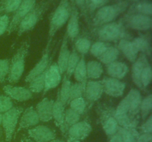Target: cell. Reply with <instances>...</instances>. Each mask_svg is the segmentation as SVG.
<instances>
[{
  "label": "cell",
  "instance_id": "cell-1",
  "mask_svg": "<svg viewBox=\"0 0 152 142\" xmlns=\"http://www.w3.org/2000/svg\"><path fill=\"white\" fill-rule=\"evenodd\" d=\"M129 6V1H121L111 5H105L98 9L92 17L91 25L94 28L114 22L124 13Z\"/></svg>",
  "mask_w": 152,
  "mask_h": 142
},
{
  "label": "cell",
  "instance_id": "cell-2",
  "mask_svg": "<svg viewBox=\"0 0 152 142\" xmlns=\"http://www.w3.org/2000/svg\"><path fill=\"white\" fill-rule=\"evenodd\" d=\"M29 41H24L12 57L7 77L8 81L11 84L18 82L20 80L25 70V60L29 53Z\"/></svg>",
  "mask_w": 152,
  "mask_h": 142
},
{
  "label": "cell",
  "instance_id": "cell-3",
  "mask_svg": "<svg viewBox=\"0 0 152 142\" xmlns=\"http://www.w3.org/2000/svg\"><path fill=\"white\" fill-rule=\"evenodd\" d=\"M71 14V4L69 0H60L59 4L50 16L49 22L48 39L47 45L50 46L56 33L68 22Z\"/></svg>",
  "mask_w": 152,
  "mask_h": 142
},
{
  "label": "cell",
  "instance_id": "cell-4",
  "mask_svg": "<svg viewBox=\"0 0 152 142\" xmlns=\"http://www.w3.org/2000/svg\"><path fill=\"white\" fill-rule=\"evenodd\" d=\"M95 30L98 39L107 43L120 41L123 38H127L129 36L123 19L102 25Z\"/></svg>",
  "mask_w": 152,
  "mask_h": 142
},
{
  "label": "cell",
  "instance_id": "cell-5",
  "mask_svg": "<svg viewBox=\"0 0 152 142\" xmlns=\"http://www.w3.org/2000/svg\"><path fill=\"white\" fill-rule=\"evenodd\" d=\"M49 7V1L42 0L36 4L34 8L24 17L17 27V35L20 36L25 33L31 30L36 27L38 22L42 19L43 15Z\"/></svg>",
  "mask_w": 152,
  "mask_h": 142
},
{
  "label": "cell",
  "instance_id": "cell-6",
  "mask_svg": "<svg viewBox=\"0 0 152 142\" xmlns=\"http://www.w3.org/2000/svg\"><path fill=\"white\" fill-rule=\"evenodd\" d=\"M141 101L142 96L139 90L132 89L127 96L119 103L114 112L116 113L126 114L132 118H137L136 115L140 112Z\"/></svg>",
  "mask_w": 152,
  "mask_h": 142
},
{
  "label": "cell",
  "instance_id": "cell-7",
  "mask_svg": "<svg viewBox=\"0 0 152 142\" xmlns=\"http://www.w3.org/2000/svg\"><path fill=\"white\" fill-rule=\"evenodd\" d=\"M23 109L19 106H13L7 112L2 114L1 124L5 135V141L7 142L11 141L12 138L16 130Z\"/></svg>",
  "mask_w": 152,
  "mask_h": 142
},
{
  "label": "cell",
  "instance_id": "cell-8",
  "mask_svg": "<svg viewBox=\"0 0 152 142\" xmlns=\"http://www.w3.org/2000/svg\"><path fill=\"white\" fill-rule=\"evenodd\" d=\"M129 28L139 31H148L151 28V16L138 13L126 14L123 19Z\"/></svg>",
  "mask_w": 152,
  "mask_h": 142
},
{
  "label": "cell",
  "instance_id": "cell-9",
  "mask_svg": "<svg viewBox=\"0 0 152 142\" xmlns=\"http://www.w3.org/2000/svg\"><path fill=\"white\" fill-rule=\"evenodd\" d=\"M112 108L101 107L99 109V120L104 132L108 136H111L117 133L120 126L117 124L112 113Z\"/></svg>",
  "mask_w": 152,
  "mask_h": 142
},
{
  "label": "cell",
  "instance_id": "cell-10",
  "mask_svg": "<svg viewBox=\"0 0 152 142\" xmlns=\"http://www.w3.org/2000/svg\"><path fill=\"white\" fill-rule=\"evenodd\" d=\"M36 4H37V0H24L22 1V4L14 11V15L10 22L7 28V33H12L13 31L17 29V27L19 26L21 21L34 8Z\"/></svg>",
  "mask_w": 152,
  "mask_h": 142
},
{
  "label": "cell",
  "instance_id": "cell-11",
  "mask_svg": "<svg viewBox=\"0 0 152 142\" xmlns=\"http://www.w3.org/2000/svg\"><path fill=\"white\" fill-rule=\"evenodd\" d=\"M91 130V125L87 121H78L67 130L68 141L84 140L90 135Z\"/></svg>",
  "mask_w": 152,
  "mask_h": 142
},
{
  "label": "cell",
  "instance_id": "cell-12",
  "mask_svg": "<svg viewBox=\"0 0 152 142\" xmlns=\"http://www.w3.org/2000/svg\"><path fill=\"white\" fill-rule=\"evenodd\" d=\"M71 4V14L67 22L66 33L68 38L75 39L80 33V13L79 10L72 0H70Z\"/></svg>",
  "mask_w": 152,
  "mask_h": 142
},
{
  "label": "cell",
  "instance_id": "cell-13",
  "mask_svg": "<svg viewBox=\"0 0 152 142\" xmlns=\"http://www.w3.org/2000/svg\"><path fill=\"white\" fill-rule=\"evenodd\" d=\"M28 135L34 142H49L56 138V133L47 126L39 125L28 130Z\"/></svg>",
  "mask_w": 152,
  "mask_h": 142
},
{
  "label": "cell",
  "instance_id": "cell-14",
  "mask_svg": "<svg viewBox=\"0 0 152 142\" xmlns=\"http://www.w3.org/2000/svg\"><path fill=\"white\" fill-rule=\"evenodd\" d=\"M103 87V93L111 97H120L124 93L126 89V84L117 78L107 77L101 81Z\"/></svg>",
  "mask_w": 152,
  "mask_h": 142
},
{
  "label": "cell",
  "instance_id": "cell-15",
  "mask_svg": "<svg viewBox=\"0 0 152 142\" xmlns=\"http://www.w3.org/2000/svg\"><path fill=\"white\" fill-rule=\"evenodd\" d=\"M102 93L103 87L101 81H90L86 82L84 93L86 105H88L89 107H91L95 101L100 99Z\"/></svg>",
  "mask_w": 152,
  "mask_h": 142
},
{
  "label": "cell",
  "instance_id": "cell-16",
  "mask_svg": "<svg viewBox=\"0 0 152 142\" xmlns=\"http://www.w3.org/2000/svg\"><path fill=\"white\" fill-rule=\"evenodd\" d=\"M62 79V74L58 68L56 63L50 64L47 69L45 78V87L43 94H45L49 90L57 87Z\"/></svg>",
  "mask_w": 152,
  "mask_h": 142
},
{
  "label": "cell",
  "instance_id": "cell-17",
  "mask_svg": "<svg viewBox=\"0 0 152 142\" xmlns=\"http://www.w3.org/2000/svg\"><path fill=\"white\" fill-rule=\"evenodd\" d=\"M49 47H50V46H46V48L45 49L40 60L36 64L34 67L30 71L28 75L25 78V81L26 82H30L31 80L34 79L37 75H40L43 72H45L50 66L51 62H50V56H49Z\"/></svg>",
  "mask_w": 152,
  "mask_h": 142
},
{
  "label": "cell",
  "instance_id": "cell-18",
  "mask_svg": "<svg viewBox=\"0 0 152 142\" xmlns=\"http://www.w3.org/2000/svg\"><path fill=\"white\" fill-rule=\"evenodd\" d=\"M3 91L10 99L18 101H25L32 98V93L28 88L23 87H14L12 85H5Z\"/></svg>",
  "mask_w": 152,
  "mask_h": 142
},
{
  "label": "cell",
  "instance_id": "cell-19",
  "mask_svg": "<svg viewBox=\"0 0 152 142\" xmlns=\"http://www.w3.org/2000/svg\"><path fill=\"white\" fill-rule=\"evenodd\" d=\"M39 122L38 114L33 106H29L22 112L19 123V128L17 132H19L22 129L29 128L31 127H34Z\"/></svg>",
  "mask_w": 152,
  "mask_h": 142
},
{
  "label": "cell",
  "instance_id": "cell-20",
  "mask_svg": "<svg viewBox=\"0 0 152 142\" xmlns=\"http://www.w3.org/2000/svg\"><path fill=\"white\" fill-rule=\"evenodd\" d=\"M54 101L48 98L43 99L39 103L37 104L36 111L38 114L39 121L48 122L53 119V106Z\"/></svg>",
  "mask_w": 152,
  "mask_h": 142
},
{
  "label": "cell",
  "instance_id": "cell-21",
  "mask_svg": "<svg viewBox=\"0 0 152 142\" xmlns=\"http://www.w3.org/2000/svg\"><path fill=\"white\" fill-rule=\"evenodd\" d=\"M148 61L147 56L143 53H141L139 57L136 59L132 65V78L133 82L136 84L138 88L142 90V86L140 81V75L142 70L146 65L148 64Z\"/></svg>",
  "mask_w": 152,
  "mask_h": 142
},
{
  "label": "cell",
  "instance_id": "cell-22",
  "mask_svg": "<svg viewBox=\"0 0 152 142\" xmlns=\"http://www.w3.org/2000/svg\"><path fill=\"white\" fill-rule=\"evenodd\" d=\"M65 106L61 102L59 96H57L56 100L53 102V119L54 120L56 127L61 130L62 134L65 135V132L64 130V117H65Z\"/></svg>",
  "mask_w": 152,
  "mask_h": 142
},
{
  "label": "cell",
  "instance_id": "cell-23",
  "mask_svg": "<svg viewBox=\"0 0 152 142\" xmlns=\"http://www.w3.org/2000/svg\"><path fill=\"white\" fill-rule=\"evenodd\" d=\"M68 38L66 34H65L62 39V44H61L60 50H59V57H58V62L56 63L58 68L60 71L61 74H63L66 72L67 64H68V61L69 59L70 53L71 51L68 48Z\"/></svg>",
  "mask_w": 152,
  "mask_h": 142
},
{
  "label": "cell",
  "instance_id": "cell-24",
  "mask_svg": "<svg viewBox=\"0 0 152 142\" xmlns=\"http://www.w3.org/2000/svg\"><path fill=\"white\" fill-rule=\"evenodd\" d=\"M117 49L121 50L126 59L132 63H134L137 59V54L139 51L132 41H129L127 38H123L119 41Z\"/></svg>",
  "mask_w": 152,
  "mask_h": 142
},
{
  "label": "cell",
  "instance_id": "cell-25",
  "mask_svg": "<svg viewBox=\"0 0 152 142\" xmlns=\"http://www.w3.org/2000/svg\"><path fill=\"white\" fill-rule=\"evenodd\" d=\"M107 72L110 77L117 79H123L129 72V67L124 62H116L107 65Z\"/></svg>",
  "mask_w": 152,
  "mask_h": 142
},
{
  "label": "cell",
  "instance_id": "cell-26",
  "mask_svg": "<svg viewBox=\"0 0 152 142\" xmlns=\"http://www.w3.org/2000/svg\"><path fill=\"white\" fill-rule=\"evenodd\" d=\"M132 13H138V14H142L145 15V16H151V2L150 1H147V0L135 2L134 4L130 6L126 14H132Z\"/></svg>",
  "mask_w": 152,
  "mask_h": 142
},
{
  "label": "cell",
  "instance_id": "cell-27",
  "mask_svg": "<svg viewBox=\"0 0 152 142\" xmlns=\"http://www.w3.org/2000/svg\"><path fill=\"white\" fill-rule=\"evenodd\" d=\"M132 42L137 47L138 51L141 52L145 56H150L151 53V47L150 44V39L146 35H141L133 39Z\"/></svg>",
  "mask_w": 152,
  "mask_h": 142
},
{
  "label": "cell",
  "instance_id": "cell-28",
  "mask_svg": "<svg viewBox=\"0 0 152 142\" xmlns=\"http://www.w3.org/2000/svg\"><path fill=\"white\" fill-rule=\"evenodd\" d=\"M87 78L96 79L101 77L103 73V67L102 64L97 61H89L86 64Z\"/></svg>",
  "mask_w": 152,
  "mask_h": 142
},
{
  "label": "cell",
  "instance_id": "cell-29",
  "mask_svg": "<svg viewBox=\"0 0 152 142\" xmlns=\"http://www.w3.org/2000/svg\"><path fill=\"white\" fill-rule=\"evenodd\" d=\"M71 82L70 80V77L67 76L66 75H64L63 81H62V87H61L60 90L58 93L57 96H59L61 102L64 105L68 104L70 97V91H71Z\"/></svg>",
  "mask_w": 152,
  "mask_h": 142
},
{
  "label": "cell",
  "instance_id": "cell-30",
  "mask_svg": "<svg viewBox=\"0 0 152 142\" xmlns=\"http://www.w3.org/2000/svg\"><path fill=\"white\" fill-rule=\"evenodd\" d=\"M119 54H120L119 50L117 47L109 46L105 50V52L99 57H98L97 59H99V62L103 63L104 64L108 65L109 64L116 62L117 59H118Z\"/></svg>",
  "mask_w": 152,
  "mask_h": 142
},
{
  "label": "cell",
  "instance_id": "cell-31",
  "mask_svg": "<svg viewBox=\"0 0 152 142\" xmlns=\"http://www.w3.org/2000/svg\"><path fill=\"white\" fill-rule=\"evenodd\" d=\"M73 74H74V79L77 82H86V81H87L86 62L83 56L79 61Z\"/></svg>",
  "mask_w": 152,
  "mask_h": 142
},
{
  "label": "cell",
  "instance_id": "cell-32",
  "mask_svg": "<svg viewBox=\"0 0 152 142\" xmlns=\"http://www.w3.org/2000/svg\"><path fill=\"white\" fill-rule=\"evenodd\" d=\"M81 115L76 112L71 108H68L65 111V117H64V130H65V134L67 130L70 128L72 125L75 124L78 121H80Z\"/></svg>",
  "mask_w": 152,
  "mask_h": 142
},
{
  "label": "cell",
  "instance_id": "cell-33",
  "mask_svg": "<svg viewBox=\"0 0 152 142\" xmlns=\"http://www.w3.org/2000/svg\"><path fill=\"white\" fill-rule=\"evenodd\" d=\"M117 132L121 135L123 142H136L138 136L140 135L137 129L123 128L120 127Z\"/></svg>",
  "mask_w": 152,
  "mask_h": 142
},
{
  "label": "cell",
  "instance_id": "cell-34",
  "mask_svg": "<svg viewBox=\"0 0 152 142\" xmlns=\"http://www.w3.org/2000/svg\"><path fill=\"white\" fill-rule=\"evenodd\" d=\"M46 70L43 72L42 73L40 74V75H37V77H35L34 79H32L29 82L30 84L28 89L32 93H38L43 91L45 87V78Z\"/></svg>",
  "mask_w": 152,
  "mask_h": 142
},
{
  "label": "cell",
  "instance_id": "cell-35",
  "mask_svg": "<svg viewBox=\"0 0 152 142\" xmlns=\"http://www.w3.org/2000/svg\"><path fill=\"white\" fill-rule=\"evenodd\" d=\"M24 0H1L0 3V13H14Z\"/></svg>",
  "mask_w": 152,
  "mask_h": 142
},
{
  "label": "cell",
  "instance_id": "cell-36",
  "mask_svg": "<svg viewBox=\"0 0 152 142\" xmlns=\"http://www.w3.org/2000/svg\"><path fill=\"white\" fill-rule=\"evenodd\" d=\"M80 57L79 53H77L75 48L73 49L72 52L70 53L69 59L68 61V64H67V69H66V74L65 75L68 77H71V75L74 73V71L75 70L76 67H77V64H78L79 61H80Z\"/></svg>",
  "mask_w": 152,
  "mask_h": 142
},
{
  "label": "cell",
  "instance_id": "cell-37",
  "mask_svg": "<svg viewBox=\"0 0 152 142\" xmlns=\"http://www.w3.org/2000/svg\"><path fill=\"white\" fill-rule=\"evenodd\" d=\"M86 82H77L74 84H71V91H70L69 102L75 99L83 97L85 93ZM68 102V104H69Z\"/></svg>",
  "mask_w": 152,
  "mask_h": 142
},
{
  "label": "cell",
  "instance_id": "cell-38",
  "mask_svg": "<svg viewBox=\"0 0 152 142\" xmlns=\"http://www.w3.org/2000/svg\"><path fill=\"white\" fill-rule=\"evenodd\" d=\"M108 1L109 0H85L87 13H89L92 17V15L95 13V11L106 5Z\"/></svg>",
  "mask_w": 152,
  "mask_h": 142
},
{
  "label": "cell",
  "instance_id": "cell-39",
  "mask_svg": "<svg viewBox=\"0 0 152 142\" xmlns=\"http://www.w3.org/2000/svg\"><path fill=\"white\" fill-rule=\"evenodd\" d=\"M152 109V95L149 94L148 96L142 100L140 104V111L142 120H145L151 114Z\"/></svg>",
  "mask_w": 152,
  "mask_h": 142
},
{
  "label": "cell",
  "instance_id": "cell-40",
  "mask_svg": "<svg viewBox=\"0 0 152 142\" xmlns=\"http://www.w3.org/2000/svg\"><path fill=\"white\" fill-rule=\"evenodd\" d=\"M91 46V43L88 38L86 37H80L76 41L74 48L77 50V53L84 56L89 51Z\"/></svg>",
  "mask_w": 152,
  "mask_h": 142
},
{
  "label": "cell",
  "instance_id": "cell-41",
  "mask_svg": "<svg viewBox=\"0 0 152 142\" xmlns=\"http://www.w3.org/2000/svg\"><path fill=\"white\" fill-rule=\"evenodd\" d=\"M109 44L107 42H104V41H98L91 44L90 47V52L91 55H93L94 57L98 58L105 52V50L109 47Z\"/></svg>",
  "mask_w": 152,
  "mask_h": 142
},
{
  "label": "cell",
  "instance_id": "cell-42",
  "mask_svg": "<svg viewBox=\"0 0 152 142\" xmlns=\"http://www.w3.org/2000/svg\"><path fill=\"white\" fill-rule=\"evenodd\" d=\"M69 104L70 108L74 111H75L76 112L80 114V115H82L85 112L86 106H87L86 100L83 97L78 98V99H75L74 100L71 101L69 102Z\"/></svg>",
  "mask_w": 152,
  "mask_h": 142
},
{
  "label": "cell",
  "instance_id": "cell-43",
  "mask_svg": "<svg viewBox=\"0 0 152 142\" xmlns=\"http://www.w3.org/2000/svg\"><path fill=\"white\" fill-rule=\"evenodd\" d=\"M152 80V70L150 64L145 67L141 72L140 81L142 88H146L151 84Z\"/></svg>",
  "mask_w": 152,
  "mask_h": 142
},
{
  "label": "cell",
  "instance_id": "cell-44",
  "mask_svg": "<svg viewBox=\"0 0 152 142\" xmlns=\"http://www.w3.org/2000/svg\"><path fill=\"white\" fill-rule=\"evenodd\" d=\"M13 107L11 99L7 96L0 94V112L4 113Z\"/></svg>",
  "mask_w": 152,
  "mask_h": 142
},
{
  "label": "cell",
  "instance_id": "cell-45",
  "mask_svg": "<svg viewBox=\"0 0 152 142\" xmlns=\"http://www.w3.org/2000/svg\"><path fill=\"white\" fill-rule=\"evenodd\" d=\"M10 61L8 59H0V83L5 81L9 72Z\"/></svg>",
  "mask_w": 152,
  "mask_h": 142
},
{
  "label": "cell",
  "instance_id": "cell-46",
  "mask_svg": "<svg viewBox=\"0 0 152 142\" xmlns=\"http://www.w3.org/2000/svg\"><path fill=\"white\" fill-rule=\"evenodd\" d=\"M9 24L10 19L7 14H4L0 16V36L3 35L7 30Z\"/></svg>",
  "mask_w": 152,
  "mask_h": 142
},
{
  "label": "cell",
  "instance_id": "cell-47",
  "mask_svg": "<svg viewBox=\"0 0 152 142\" xmlns=\"http://www.w3.org/2000/svg\"><path fill=\"white\" fill-rule=\"evenodd\" d=\"M142 133H152V115H149L147 118L145 122L140 127Z\"/></svg>",
  "mask_w": 152,
  "mask_h": 142
},
{
  "label": "cell",
  "instance_id": "cell-48",
  "mask_svg": "<svg viewBox=\"0 0 152 142\" xmlns=\"http://www.w3.org/2000/svg\"><path fill=\"white\" fill-rule=\"evenodd\" d=\"M74 2L75 5L77 6V7L78 8V10H80L81 11L82 15H83L84 17H87L88 13L86 11V2H85V0H72Z\"/></svg>",
  "mask_w": 152,
  "mask_h": 142
},
{
  "label": "cell",
  "instance_id": "cell-49",
  "mask_svg": "<svg viewBox=\"0 0 152 142\" xmlns=\"http://www.w3.org/2000/svg\"><path fill=\"white\" fill-rule=\"evenodd\" d=\"M136 142H152L151 133H142V134H140Z\"/></svg>",
  "mask_w": 152,
  "mask_h": 142
},
{
  "label": "cell",
  "instance_id": "cell-50",
  "mask_svg": "<svg viewBox=\"0 0 152 142\" xmlns=\"http://www.w3.org/2000/svg\"><path fill=\"white\" fill-rule=\"evenodd\" d=\"M108 142H123V139H122L121 135H120L118 133V132H117V133H115L114 135L110 136Z\"/></svg>",
  "mask_w": 152,
  "mask_h": 142
},
{
  "label": "cell",
  "instance_id": "cell-51",
  "mask_svg": "<svg viewBox=\"0 0 152 142\" xmlns=\"http://www.w3.org/2000/svg\"><path fill=\"white\" fill-rule=\"evenodd\" d=\"M49 142H65V141H63L62 140H60V139H53V140H52V141H49Z\"/></svg>",
  "mask_w": 152,
  "mask_h": 142
},
{
  "label": "cell",
  "instance_id": "cell-52",
  "mask_svg": "<svg viewBox=\"0 0 152 142\" xmlns=\"http://www.w3.org/2000/svg\"><path fill=\"white\" fill-rule=\"evenodd\" d=\"M25 142H34V141L33 140H31V138H26L25 140Z\"/></svg>",
  "mask_w": 152,
  "mask_h": 142
},
{
  "label": "cell",
  "instance_id": "cell-53",
  "mask_svg": "<svg viewBox=\"0 0 152 142\" xmlns=\"http://www.w3.org/2000/svg\"><path fill=\"white\" fill-rule=\"evenodd\" d=\"M1 119H2V114L0 112V125L1 124Z\"/></svg>",
  "mask_w": 152,
  "mask_h": 142
},
{
  "label": "cell",
  "instance_id": "cell-54",
  "mask_svg": "<svg viewBox=\"0 0 152 142\" xmlns=\"http://www.w3.org/2000/svg\"><path fill=\"white\" fill-rule=\"evenodd\" d=\"M124 1H134V2H137V1H140V0H124Z\"/></svg>",
  "mask_w": 152,
  "mask_h": 142
},
{
  "label": "cell",
  "instance_id": "cell-55",
  "mask_svg": "<svg viewBox=\"0 0 152 142\" xmlns=\"http://www.w3.org/2000/svg\"><path fill=\"white\" fill-rule=\"evenodd\" d=\"M68 142H80V141H68Z\"/></svg>",
  "mask_w": 152,
  "mask_h": 142
},
{
  "label": "cell",
  "instance_id": "cell-56",
  "mask_svg": "<svg viewBox=\"0 0 152 142\" xmlns=\"http://www.w3.org/2000/svg\"><path fill=\"white\" fill-rule=\"evenodd\" d=\"M50 1H55V0H50Z\"/></svg>",
  "mask_w": 152,
  "mask_h": 142
}]
</instances>
